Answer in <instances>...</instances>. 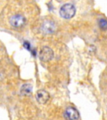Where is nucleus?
<instances>
[{"instance_id":"nucleus-1","label":"nucleus","mask_w":107,"mask_h":120,"mask_svg":"<svg viewBox=\"0 0 107 120\" xmlns=\"http://www.w3.org/2000/svg\"><path fill=\"white\" fill-rule=\"evenodd\" d=\"M76 9L71 4H65L60 8V14L62 18L65 19H71L75 16Z\"/></svg>"},{"instance_id":"nucleus-2","label":"nucleus","mask_w":107,"mask_h":120,"mask_svg":"<svg viewBox=\"0 0 107 120\" xmlns=\"http://www.w3.org/2000/svg\"><path fill=\"white\" fill-rule=\"evenodd\" d=\"M54 56V52L52 49L50 47L44 46L41 48L39 52V58L43 62H48L51 60Z\"/></svg>"},{"instance_id":"nucleus-3","label":"nucleus","mask_w":107,"mask_h":120,"mask_svg":"<svg viewBox=\"0 0 107 120\" xmlns=\"http://www.w3.org/2000/svg\"><path fill=\"white\" fill-rule=\"evenodd\" d=\"M26 18L23 15H16L11 17L9 22L12 26L15 28H21L26 23Z\"/></svg>"},{"instance_id":"nucleus-4","label":"nucleus","mask_w":107,"mask_h":120,"mask_svg":"<svg viewBox=\"0 0 107 120\" xmlns=\"http://www.w3.org/2000/svg\"><path fill=\"white\" fill-rule=\"evenodd\" d=\"M50 94L48 92L43 90H38L36 94V99L39 104L44 105L50 99Z\"/></svg>"},{"instance_id":"nucleus-5","label":"nucleus","mask_w":107,"mask_h":120,"mask_svg":"<svg viewBox=\"0 0 107 120\" xmlns=\"http://www.w3.org/2000/svg\"><path fill=\"white\" fill-rule=\"evenodd\" d=\"M64 117L67 120H77L79 118V113L75 108L69 107L64 112Z\"/></svg>"},{"instance_id":"nucleus-6","label":"nucleus","mask_w":107,"mask_h":120,"mask_svg":"<svg viewBox=\"0 0 107 120\" xmlns=\"http://www.w3.org/2000/svg\"><path fill=\"white\" fill-rule=\"evenodd\" d=\"M42 30L45 33L51 34L56 30V26L51 21H46L42 25Z\"/></svg>"},{"instance_id":"nucleus-7","label":"nucleus","mask_w":107,"mask_h":120,"mask_svg":"<svg viewBox=\"0 0 107 120\" xmlns=\"http://www.w3.org/2000/svg\"><path fill=\"white\" fill-rule=\"evenodd\" d=\"M33 91V87L30 84L26 83L24 84L21 86L20 89V93L23 96H28L32 93Z\"/></svg>"},{"instance_id":"nucleus-8","label":"nucleus","mask_w":107,"mask_h":120,"mask_svg":"<svg viewBox=\"0 0 107 120\" xmlns=\"http://www.w3.org/2000/svg\"><path fill=\"white\" fill-rule=\"evenodd\" d=\"M99 28L103 30H107V20L101 19L98 22Z\"/></svg>"},{"instance_id":"nucleus-9","label":"nucleus","mask_w":107,"mask_h":120,"mask_svg":"<svg viewBox=\"0 0 107 120\" xmlns=\"http://www.w3.org/2000/svg\"><path fill=\"white\" fill-rule=\"evenodd\" d=\"M24 46L25 48H26L27 49H28L29 51H31V46H30V44L28 43V41H26L24 42Z\"/></svg>"}]
</instances>
